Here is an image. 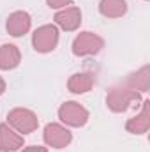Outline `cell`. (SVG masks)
I'll return each mask as SVG.
<instances>
[{
	"mask_svg": "<svg viewBox=\"0 0 150 152\" xmlns=\"http://www.w3.org/2000/svg\"><path fill=\"white\" fill-rule=\"evenodd\" d=\"M7 120H9V124H11L16 131L23 133V134L36 131L37 126H39L37 117L32 113L30 110H25V108H14L12 112H9Z\"/></svg>",
	"mask_w": 150,
	"mask_h": 152,
	"instance_id": "cell-1",
	"label": "cell"
},
{
	"mask_svg": "<svg viewBox=\"0 0 150 152\" xmlns=\"http://www.w3.org/2000/svg\"><path fill=\"white\" fill-rule=\"evenodd\" d=\"M55 21L64 30H76L81 23V12L78 7H69L66 11H60L55 14Z\"/></svg>",
	"mask_w": 150,
	"mask_h": 152,
	"instance_id": "cell-9",
	"label": "cell"
},
{
	"mask_svg": "<svg viewBox=\"0 0 150 152\" xmlns=\"http://www.w3.org/2000/svg\"><path fill=\"white\" fill-rule=\"evenodd\" d=\"M71 133L58 124H48L44 129V142L53 149H64L66 145L71 143Z\"/></svg>",
	"mask_w": 150,
	"mask_h": 152,
	"instance_id": "cell-6",
	"label": "cell"
},
{
	"mask_svg": "<svg viewBox=\"0 0 150 152\" xmlns=\"http://www.w3.org/2000/svg\"><path fill=\"white\" fill-rule=\"evenodd\" d=\"M4 90H5V83H4V80L0 78V94H2Z\"/></svg>",
	"mask_w": 150,
	"mask_h": 152,
	"instance_id": "cell-17",
	"label": "cell"
},
{
	"mask_svg": "<svg viewBox=\"0 0 150 152\" xmlns=\"http://www.w3.org/2000/svg\"><path fill=\"white\" fill-rule=\"evenodd\" d=\"M21 145H23V138L16 134L12 129H9L7 124H0V151L12 152L18 151Z\"/></svg>",
	"mask_w": 150,
	"mask_h": 152,
	"instance_id": "cell-8",
	"label": "cell"
},
{
	"mask_svg": "<svg viewBox=\"0 0 150 152\" xmlns=\"http://www.w3.org/2000/svg\"><path fill=\"white\" fill-rule=\"evenodd\" d=\"M103 39L99 37L97 34L92 32H83L74 39L73 42V51L74 55H94L103 48Z\"/></svg>",
	"mask_w": 150,
	"mask_h": 152,
	"instance_id": "cell-5",
	"label": "cell"
},
{
	"mask_svg": "<svg viewBox=\"0 0 150 152\" xmlns=\"http://www.w3.org/2000/svg\"><path fill=\"white\" fill-rule=\"evenodd\" d=\"M134 101L136 103L140 101V94L133 88H111L108 94V99H106L108 106L113 112H124Z\"/></svg>",
	"mask_w": 150,
	"mask_h": 152,
	"instance_id": "cell-3",
	"label": "cell"
},
{
	"mask_svg": "<svg viewBox=\"0 0 150 152\" xmlns=\"http://www.w3.org/2000/svg\"><path fill=\"white\" fill-rule=\"evenodd\" d=\"M21 60L20 50L14 44H4L0 46V69H14Z\"/></svg>",
	"mask_w": 150,
	"mask_h": 152,
	"instance_id": "cell-10",
	"label": "cell"
},
{
	"mask_svg": "<svg viewBox=\"0 0 150 152\" xmlns=\"http://www.w3.org/2000/svg\"><path fill=\"white\" fill-rule=\"evenodd\" d=\"M58 117H60V120L66 122L67 126L79 127V126H83V124L88 120V112H87L81 104L71 101V103H66V104L60 106Z\"/></svg>",
	"mask_w": 150,
	"mask_h": 152,
	"instance_id": "cell-4",
	"label": "cell"
},
{
	"mask_svg": "<svg viewBox=\"0 0 150 152\" xmlns=\"http://www.w3.org/2000/svg\"><path fill=\"white\" fill-rule=\"evenodd\" d=\"M30 28V16L25 11H18L12 12L7 20V32L14 37H20L23 34H27Z\"/></svg>",
	"mask_w": 150,
	"mask_h": 152,
	"instance_id": "cell-7",
	"label": "cell"
},
{
	"mask_svg": "<svg viewBox=\"0 0 150 152\" xmlns=\"http://www.w3.org/2000/svg\"><path fill=\"white\" fill-rule=\"evenodd\" d=\"M125 127H127V131L133 133V134H143V133H147V129L150 127L149 101L143 103V110H141V113L138 115V117H134V118H131V120L127 122Z\"/></svg>",
	"mask_w": 150,
	"mask_h": 152,
	"instance_id": "cell-11",
	"label": "cell"
},
{
	"mask_svg": "<svg viewBox=\"0 0 150 152\" xmlns=\"http://www.w3.org/2000/svg\"><path fill=\"white\" fill-rule=\"evenodd\" d=\"M150 83V76H149V67L145 66L143 69H140L136 75H131L127 78V85L133 88V90H141V92H147Z\"/></svg>",
	"mask_w": 150,
	"mask_h": 152,
	"instance_id": "cell-14",
	"label": "cell"
},
{
	"mask_svg": "<svg viewBox=\"0 0 150 152\" xmlns=\"http://www.w3.org/2000/svg\"><path fill=\"white\" fill-rule=\"evenodd\" d=\"M34 48L41 51V53H48V51H53L57 42H58V30L55 25H44L37 28L34 32Z\"/></svg>",
	"mask_w": 150,
	"mask_h": 152,
	"instance_id": "cell-2",
	"label": "cell"
},
{
	"mask_svg": "<svg viewBox=\"0 0 150 152\" xmlns=\"http://www.w3.org/2000/svg\"><path fill=\"white\" fill-rule=\"evenodd\" d=\"M73 0H48V5L50 7H66V5H69Z\"/></svg>",
	"mask_w": 150,
	"mask_h": 152,
	"instance_id": "cell-15",
	"label": "cell"
},
{
	"mask_svg": "<svg viewBox=\"0 0 150 152\" xmlns=\"http://www.w3.org/2000/svg\"><path fill=\"white\" fill-rule=\"evenodd\" d=\"M23 152H48L44 147H36V145H32V147H27V149H23Z\"/></svg>",
	"mask_w": 150,
	"mask_h": 152,
	"instance_id": "cell-16",
	"label": "cell"
},
{
	"mask_svg": "<svg viewBox=\"0 0 150 152\" xmlns=\"http://www.w3.org/2000/svg\"><path fill=\"white\" fill-rule=\"evenodd\" d=\"M92 85H94V78H92V75H88V73H81V75L71 76V80L67 83L69 90L74 92V94H83V92L90 90Z\"/></svg>",
	"mask_w": 150,
	"mask_h": 152,
	"instance_id": "cell-13",
	"label": "cell"
},
{
	"mask_svg": "<svg viewBox=\"0 0 150 152\" xmlns=\"http://www.w3.org/2000/svg\"><path fill=\"white\" fill-rule=\"evenodd\" d=\"M99 11H101L104 16H108V18H118V16L125 14L127 4H125L124 0H101Z\"/></svg>",
	"mask_w": 150,
	"mask_h": 152,
	"instance_id": "cell-12",
	"label": "cell"
}]
</instances>
